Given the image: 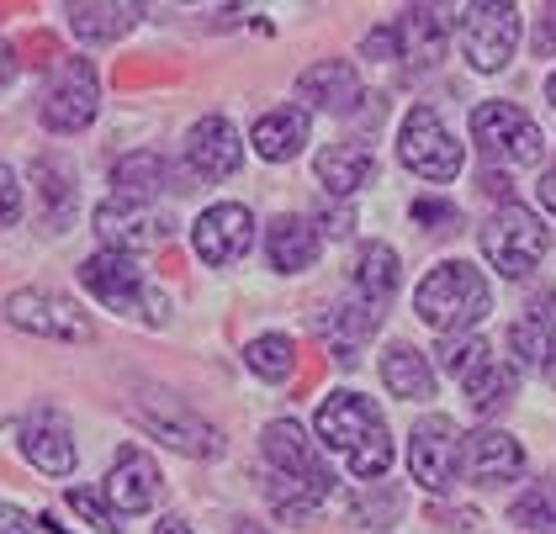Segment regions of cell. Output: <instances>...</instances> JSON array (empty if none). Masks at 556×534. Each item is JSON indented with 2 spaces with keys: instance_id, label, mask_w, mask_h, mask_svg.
Here are the masks:
<instances>
[{
  "instance_id": "1",
  "label": "cell",
  "mask_w": 556,
  "mask_h": 534,
  "mask_svg": "<svg viewBox=\"0 0 556 534\" xmlns=\"http://www.w3.org/2000/svg\"><path fill=\"white\" fill-rule=\"evenodd\" d=\"M260 450L270 460V471H276V508L281 513H307L313 503H324V497L334 493V476H329V466L318 460L313 450V440L302 434V423L292 418H281V423H270L265 429V440H260Z\"/></svg>"
},
{
  "instance_id": "2",
  "label": "cell",
  "mask_w": 556,
  "mask_h": 534,
  "mask_svg": "<svg viewBox=\"0 0 556 534\" xmlns=\"http://www.w3.org/2000/svg\"><path fill=\"white\" fill-rule=\"evenodd\" d=\"M318 440H329L334 450H344L355 476H382L392 466V440H387L382 412L371 408V397L361 392H334L324 408H318Z\"/></svg>"
},
{
  "instance_id": "3",
  "label": "cell",
  "mask_w": 556,
  "mask_h": 534,
  "mask_svg": "<svg viewBox=\"0 0 556 534\" xmlns=\"http://www.w3.org/2000/svg\"><path fill=\"white\" fill-rule=\"evenodd\" d=\"M414 307H419V318H425L429 329L440 333H471L482 318H488V307H493V291L482 281V270L467 265V259H445V265H434L419 291H414Z\"/></svg>"
},
{
  "instance_id": "4",
  "label": "cell",
  "mask_w": 556,
  "mask_h": 534,
  "mask_svg": "<svg viewBox=\"0 0 556 534\" xmlns=\"http://www.w3.org/2000/svg\"><path fill=\"white\" fill-rule=\"evenodd\" d=\"M80 281L112 313H132V318H149V323H165V313H170V302L143 281V265L132 254H117V249L90 254L86 265H80Z\"/></svg>"
},
{
  "instance_id": "5",
  "label": "cell",
  "mask_w": 556,
  "mask_h": 534,
  "mask_svg": "<svg viewBox=\"0 0 556 534\" xmlns=\"http://www.w3.org/2000/svg\"><path fill=\"white\" fill-rule=\"evenodd\" d=\"M482 254H488V265L493 270H504V276H530L535 265H541V254H546V228H541V217L530 212V206H498L488 223H482Z\"/></svg>"
},
{
  "instance_id": "6",
  "label": "cell",
  "mask_w": 556,
  "mask_h": 534,
  "mask_svg": "<svg viewBox=\"0 0 556 534\" xmlns=\"http://www.w3.org/2000/svg\"><path fill=\"white\" fill-rule=\"evenodd\" d=\"M397 154L419 180H434V186L462 175V143L451 138V127L440 123L434 106H414L408 112V123L397 132Z\"/></svg>"
},
{
  "instance_id": "7",
  "label": "cell",
  "mask_w": 556,
  "mask_h": 534,
  "mask_svg": "<svg viewBox=\"0 0 556 534\" xmlns=\"http://www.w3.org/2000/svg\"><path fill=\"white\" fill-rule=\"evenodd\" d=\"M471 138L488 160H504V165H535L541 149H546L541 127L530 123L514 101H482L471 112Z\"/></svg>"
},
{
  "instance_id": "8",
  "label": "cell",
  "mask_w": 556,
  "mask_h": 534,
  "mask_svg": "<svg viewBox=\"0 0 556 534\" xmlns=\"http://www.w3.org/2000/svg\"><path fill=\"white\" fill-rule=\"evenodd\" d=\"M132 418H138L154 440H165V445L180 455H217L223 450V434H217L213 423H202V418L186 408L180 397H170V392H143V403H132Z\"/></svg>"
},
{
  "instance_id": "9",
  "label": "cell",
  "mask_w": 556,
  "mask_h": 534,
  "mask_svg": "<svg viewBox=\"0 0 556 534\" xmlns=\"http://www.w3.org/2000/svg\"><path fill=\"white\" fill-rule=\"evenodd\" d=\"M96 112H101L96 64H90V59H64L43 96V123L53 127V132H80V127L96 123Z\"/></svg>"
},
{
  "instance_id": "10",
  "label": "cell",
  "mask_w": 556,
  "mask_h": 534,
  "mask_svg": "<svg viewBox=\"0 0 556 534\" xmlns=\"http://www.w3.org/2000/svg\"><path fill=\"white\" fill-rule=\"evenodd\" d=\"M519 27H525V22H519L514 5H467V16H462V48H467L471 69L498 75L514 59Z\"/></svg>"
},
{
  "instance_id": "11",
  "label": "cell",
  "mask_w": 556,
  "mask_h": 534,
  "mask_svg": "<svg viewBox=\"0 0 556 534\" xmlns=\"http://www.w3.org/2000/svg\"><path fill=\"white\" fill-rule=\"evenodd\" d=\"M456 460H462V434H456V423L440 412V418H425L419 429H414V440H408V471H414V482L429 487V493H445L451 482H456Z\"/></svg>"
},
{
  "instance_id": "12",
  "label": "cell",
  "mask_w": 556,
  "mask_h": 534,
  "mask_svg": "<svg viewBox=\"0 0 556 534\" xmlns=\"http://www.w3.org/2000/svg\"><path fill=\"white\" fill-rule=\"evenodd\" d=\"M5 318L27 333H43V339H90V318L70 302V296H53V291H11L5 296Z\"/></svg>"
},
{
  "instance_id": "13",
  "label": "cell",
  "mask_w": 556,
  "mask_h": 534,
  "mask_svg": "<svg viewBox=\"0 0 556 534\" xmlns=\"http://www.w3.org/2000/svg\"><path fill=\"white\" fill-rule=\"evenodd\" d=\"M250 239H255V217H250V206H239V202L207 206V212L197 217V228H191V244H197V254H202L207 265L244 259Z\"/></svg>"
},
{
  "instance_id": "14",
  "label": "cell",
  "mask_w": 556,
  "mask_h": 534,
  "mask_svg": "<svg viewBox=\"0 0 556 534\" xmlns=\"http://www.w3.org/2000/svg\"><path fill=\"white\" fill-rule=\"evenodd\" d=\"M96 233L106 239V249L117 254H132V249H154L170 239V217L165 212H149V206H132V202H101L96 206Z\"/></svg>"
},
{
  "instance_id": "15",
  "label": "cell",
  "mask_w": 556,
  "mask_h": 534,
  "mask_svg": "<svg viewBox=\"0 0 556 534\" xmlns=\"http://www.w3.org/2000/svg\"><path fill=\"white\" fill-rule=\"evenodd\" d=\"M16 440H22V455L43 476H70L75 471V440H70V423L59 412H27L22 429H16Z\"/></svg>"
},
{
  "instance_id": "16",
  "label": "cell",
  "mask_w": 556,
  "mask_h": 534,
  "mask_svg": "<svg viewBox=\"0 0 556 534\" xmlns=\"http://www.w3.org/2000/svg\"><path fill=\"white\" fill-rule=\"evenodd\" d=\"M239 160H244V149H239V132L228 117H202L186 132V165L202 180H228L239 169Z\"/></svg>"
},
{
  "instance_id": "17",
  "label": "cell",
  "mask_w": 556,
  "mask_h": 534,
  "mask_svg": "<svg viewBox=\"0 0 556 534\" xmlns=\"http://www.w3.org/2000/svg\"><path fill=\"white\" fill-rule=\"evenodd\" d=\"M387 38H392V53H403L414 69L434 64L445 53V11L434 5H408L387 22Z\"/></svg>"
},
{
  "instance_id": "18",
  "label": "cell",
  "mask_w": 556,
  "mask_h": 534,
  "mask_svg": "<svg viewBox=\"0 0 556 534\" xmlns=\"http://www.w3.org/2000/svg\"><path fill=\"white\" fill-rule=\"evenodd\" d=\"M154 497H160V471L138 445H128L106 476V503L117 513H143V508H154Z\"/></svg>"
},
{
  "instance_id": "19",
  "label": "cell",
  "mask_w": 556,
  "mask_h": 534,
  "mask_svg": "<svg viewBox=\"0 0 556 534\" xmlns=\"http://www.w3.org/2000/svg\"><path fill=\"white\" fill-rule=\"evenodd\" d=\"M298 90L318 112H355L361 106V75L344 59H318L313 69H302Z\"/></svg>"
},
{
  "instance_id": "20",
  "label": "cell",
  "mask_w": 556,
  "mask_h": 534,
  "mask_svg": "<svg viewBox=\"0 0 556 534\" xmlns=\"http://www.w3.org/2000/svg\"><path fill=\"white\" fill-rule=\"evenodd\" d=\"M467 466L482 487H504V482H514L525 471V450L504 429H477L467 440Z\"/></svg>"
},
{
  "instance_id": "21",
  "label": "cell",
  "mask_w": 556,
  "mask_h": 534,
  "mask_svg": "<svg viewBox=\"0 0 556 534\" xmlns=\"http://www.w3.org/2000/svg\"><path fill=\"white\" fill-rule=\"evenodd\" d=\"M313 175L334 191V196H355L361 186H371V175H377V160H371V149L366 143H355V138H340V143H329L318 160H313Z\"/></svg>"
},
{
  "instance_id": "22",
  "label": "cell",
  "mask_w": 556,
  "mask_h": 534,
  "mask_svg": "<svg viewBox=\"0 0 556 534\" xmlns=\"http://www.w3.org/2000/svg\"><path fill=\"white\" fill-rule=\"evenodd\" d=\"M302 143H307V112L302 106H270L255 123V154L270 160V165L298 160Z\"/></svg>"
},
{
  "instance_id": "23",
  "label": "cell",
  "mask_w": 556,
  "mask_h": 534,
  "mask_svg": "<svg viewBox=\"0 0 556 534\" xmlns=\"http://www.w3.org/2000/svg\"><path fill=\"white\" fill-rule=\"evenodd\" d=\"M313 254H318V233H313V223H307V217H276V223H270V239H265V259H270V270L298 276V270L313 265Z\"/></svg>"
},
{
  "instance_id": "24",
  "label": "cell",
  "mask_w": 556,
  "mask_h": 534,
  "mask_svg": "<svg viewBox=\"0 0 556 534\" xmlns=\"http://www.w3.org/2000/svg\"><path fill=\"white\" fill-rule=\"evenodd\" d=\"M462 386H467V397H471V408L477 412H493V408H504L509 403V392H514V370L498 360V355H488V344L471 355V366L462 370Z\"/></svg>"
},
{
  "instance_id": "25",
  "label": "cell",
  "mask_w": 556,
  "mask_h": 534,
  "mask_svg": "<svg viewBox=\"0 0 556 534\" xmlns=\"http://www.w3.org/2000/svg\"><path fill=\"white\" fill-rule=\"evenodd\" d=\"M350 281H355V291H361L371 307H382L387 296L397 291V249L361 244L355 249V259H350Z\"/></svg>"
},
{
  "instance_id": "26",
  "label": "cell",
  "mask_w": 556,
  "mask_h": 534,
  "mask_svg": "<svg viewBox=\"0 0 556 534\" xmlns=\"http://www.w3.org/2000/svg\"><path fill=\"white\" fill-rule=\"evenodd\" d=\"M138 16H143V5H132V0H117V5H70V27H75V38L86 42L123 38L128 27H138Z\"/></svg>"
},
{
  "instance_id": "27",
  "label": "cell",
  "mask_w": 556,
  "mask_h": 534,
  "mask_svg": "<svg viewBox=\"0 0 556 534\" xmlns=\"http://www.w3.org/2000/svg\"><path fill=\"white\" fill-rule=\"evenodd\" d=\"M382 381L387 392H397V397H408V403H419L434 392V370L425 366V355L414 349V344H392L382 355Z\"/></svg>"
},
{
  "instance_id": "28",
  "label": "cell",
  "mask_w": 556,
  "mask_h": 534,
  "mask_svg": "<svg viewBox=\"0 0 556 534\" xmlns=\"http://www.w3.org/2000/svg\"><path fill=\"white\" fill-rule=\"evenodd\" d=\"M112 186H117V202H154L160 191H165V160L160 154H128V160H117V169H112Z\"/></svg>"
},
{
  "instance_id": "29",
  "label": "cell",
  "mask_w": 556,
  "mask_h": 534,
  "mask_svg": "<svg viewBox=\"0 0 556 534\" xmlns=\"http://www.w3.org/2000/svg\"><path fill=\"white\" fill-rule=\"evenodd\" d=\"M377 318H382V313H377L371 302H344V307H334V313H324V333L334 339V355H340V366H350V360H355L350 349H355L361 339H371Z\"/></svg>"
},
{
  "instance_id": "30",
  "label": "cell",
  "mask_w": 556,
  "mask_h": 534,
  "mask_svg": "<svg viewBox=\"0 0 556 534\" xmlns=\"http://www.w3.org/2000/svg\"><path fill=\"white\" fill-rule=\"evenodd\" d=\"M509 349H514V366L541 370L546 366V355H556L552 349V323H546V318H519V323L509 329Z\"/></svg>"
},
{
  "instance_id": "31",
  "label": "cell",
  "mask_w": 556,
  "mask_h": 534,
  "mask_svg": "<svg viewBox=\"0 0 556 534\" xmlns=\"http://www.w3.org/2000/svg\"><path fill=\"white\" fill-rule=\"evenodd\" d=\"M514 524H525V530L535 534H556V482H535V487H525V497H514Z\"/></svg>"
},
{
  "instance_id": "32",
  "label": "cell",
  "mask_w": 556,
  "mask_h": 534,
  "mask_svg": "<svg viewBox=\"0 0 556 534\" xmlns=\"http://www.w3.org/2000/svg\"><path fill=\"white\" fill-rule=\"evenodd\" d=\"M244 360H250V370L265 376V381H287V376L298 370V355H292V339H287V333H265V339H255Z\"/></svg>"
},
{
  "instance_id": "33",
  "label": "cell",
  "mask_w": 556,
  "mask_h": 534,
  "mask_svg": "<svg viewBox=\"0 0 556 534\" xmlns=\"http://www.w3.org/2000/svg\"><path fill=\"white\" fill-rule=\"evenodd\" d=\"M33 180H38V191H43V202H48V217H70V206H75V175H70V165H59V160H38L33 165Z\"/></svg>"
},
{
  "instance_id": "34",
  "label": "cell",
  "mask_w": 556,
  "mask_h": 534,
  "mask_svg": "<svg viewBox=\"0 0 556 534\" xmlns=\"http://www.w3.org/2000/svg\"><path fill=\"white\" fill-rule=\"evenodd\" d=\"M70 508H75V513H86L90 524H96V530H123V524H117V508H112V503H106V497H96V493H86V487H75V493H70Z\"/></svg>"
},
{
  "instance_id": "35",
  "label": "cell",
  "mask_w": 556,
  "mask_h": 534,
  "mask_svg": "<svg viewBox=\"0 0 556 534\" xmlns=\"http://www.w3.org/2000/svg\"><path fill=\"white\" fill-rule=\"evenodd\" d=\"M414 217L425 223V228H434V233H456V206L451 202H434V196H425V202H414Z\"/></svg>"
},
{
  "instance_id": "36",
  "label": "cell",
  "mask_w": 556,
  "mask_h": 534,
  "mask_svg": "<svg viewBox=\"0 0 556 534\" xmlns=\"http://www.w3.org/2000/svg\"><path fill=\"white\" fill-rule=\"evenodd\" d=\"M22 217V186H16V175L0 165V228H11Z\"/></svg>"
},
{
  "instance_id": "37",
  "label": "cell",
  "mask_w": 556,
  "mask_h": 534,
  "mask_svg": "<svg viewBox=\"0 0 556 534\" xmlns=\"http://www.w3.org/2000/svg\"><path fill=\"white\" fill-rule=\"evenodd\" d=\"M0 534H33L27 513H22V508H11V503H0Z\"/></svg>"
},
{
  "instance_id": "38",
  "label": "cell",
  "mask_w": 556,
  "mask_h": 534,
  "mask_svg": "<svg viewBox=\"0 0 556 534\" xmlns=\"http://www.w3.org/2000/svg\"><path fill=\"white\" fill-rule=\"evenodd\" d=\"M541 202H546V206L556 212V165L546 169V180H541Z\"/></svg>"
},
{
  "instance_id": "39",
  "label": "cell",
  "mask_w": 556,
  "mask_h": 534,
  "mask_svg": "<svg viewBox=\"0 0 556 534\" xmlns=\"http://www.w3.org/2000/svg\"><path fill=\"white\" fill-rule=\"evenodd\" d=\"M154 534H197V530H191L186 519H160V530H154Z\"/></svg>"
},
{
  "instance_id": "40",
  "label": "cell",
  "mask_w": 556,
  "mask_h": 534,
  "mask_svg": "<svg viewBox=\"0 0 556 534\" xmlns=\"http://www.w3.org/2000/svg\"><path fill=\"white\" fill-rule=\"evenodd\" d=\"M11 69H16V59H11V48H5V42H0V85L11 80Z\"/></svg>"
},
{
  "instance_id": "41",
  "label": "cell",
  "mask_w": 556,
  "mask_h": 534,
  "mask_svg": "<svg viewBox=\"0 0 556 534\" xmlns=\"http://www.w3.org/2000/svg\"><path fill=\"white\" fill-rule=\"evenodd\" d=\"M546 96H552V106H556V75H552V80H546Z\"/></svg>"
},
{
  "instance_id": "42",
  "label": "cell",
  "mask_w": 556,
  "mask_h": 534,
  "mask_svg": "<svg viewBox=\"0 0 556 534\" xmlns=\"http://www.w3.org/2000/svg\"><path fill=\"white\" fill-rule=\"evenodd\" d=\"M552 376H556V370H552Z\"/></svg>"
}]
</instances>
